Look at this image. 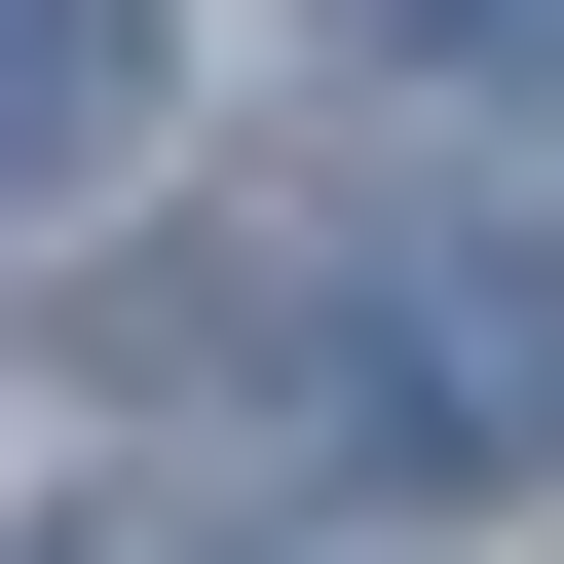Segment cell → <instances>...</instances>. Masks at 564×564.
<instances>
[{"label":"cell","instance_id":"7a4b0ae2","mask_svg":"<svg viewBox=\"0 0 564 564\" xmlns=\"http://www.w3.org/2000/svg\"><path fill=\"white\" fill-rule=\"evenodd\" d=\"M377 39H414V76H564V0H377Z\"/></svg>","mask_w":564,"mask_h":564},{"label":"cell","instance_id":"6da1fadb","mask_svg":"<svg viewBox=\"0 0 564 564\" xmlns=\"http://www.w3.org/2000/svg\"><path fill=\"white\" fill-rule=\"evenodd\" d=\"M151 76H188L151 0H0V188H113V151H151Z\"/></svg>","mask_w":564,"mask_h":564}]
</instances>
